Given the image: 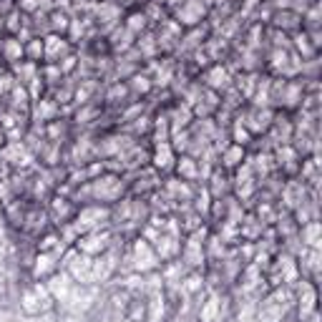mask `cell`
Masks as SVG:
<instances>
[{
    "mask_svg": "<svg viewBox=\"0 0 322 322\" xmlns=\"http://www.w3.org/2000/svg\"><path fill=\"white\" fill-rule=\"evenodd\" d=\"M227 322H234V319H227Z\"/></svg>",
    "mask_w": 322,
    "mask_h": 322,
    "instance_id": "5b68a950",
    "label": "cell"
},
{
    "mask_svg": "<svg viewBox=\"0 0 322 322\" xmlns=\"http://www.w3.org/2000/svg\"><path fill=\"white\" fill-rule=\"evenodd\" d=\"M21 307L28 314L41 317V314H48L56 307V299H53L51 289L46 287V282H33L21 292Z\"/></svg>",
    "mask_w": 322,
    "mask_h": 322,
    "instance_id": "6da1fadb",
    "label": "cell"
},
{
    "mask_svg": "<svg viewBox=\"0 0 322 322\" xmlns=\"http://www.w3.org/2000/svg\"><path fill=\"white\" fill-rule=\"evenodd\" d=\"M244 164V148L242 143H229L222 153V167L224 169H239Z\"/></svg>",
    "mask_w": 322,
    "mask_h": 322,
    "instance_id": "277c9868",
    "label": "cell"
},
{
    "mask_svg": "<svg viewBox=\"0 0 322 322\" xmlns=\"http://www.w3.org/2000/svg\"><path fill=\"white\" fill-rule=\"evenodd\" d=\"M76 212H78V207H76L73 199H68V197H56V199L51 202V207H48V214H51L53 224H61V227L68 224V222H73Z\"/></svg>",
    "mask_w": 322,
    "mask_h": 322,
    "instance_id": "7a4b0ae2",
    "label": "cell"
},
{
    "mask_svg": "<svg viewBox=\"0 0 322 322\" xmlns=\"http://www.w3.org/2000/svg\"><path fill=\"white\" fill-rule=\"evenodd\" d=\"M151 164H153L156 172H169V169H174V164H177V151H174V146H172L169 141L156 143V148H153V153H151Z\"/></svg>",
    "mask_w": 322,
    "mask_h": 322,
    "instance_id": "3957f363",
    "label": "cell"
}]
</instances>
